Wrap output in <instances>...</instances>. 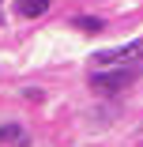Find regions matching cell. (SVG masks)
<instances>
[{"label":"cell","instance_id":"5b68a950","mask_svg":"<svg viewBox=\"0 0 143 147\" xmlns=\"http://www.w3.org/2000/svg\"><path fill=\"white\" fill-rule=\"evenodd\" d=\"M75 26H83V30H102V19H75Z\"/></svg>","mask_w":143,"mask_h":147},{"label":"cell","instance_id":"52a82bcc","mask_svg":"<svg viewBox=\"0 0 143 147\" xmlns=\"http://www.w3.org/2000/svg\"><path fill=\"white\" fill-rule=\"evenodd\" d=\"M139 140H143V132H139Z\"/></svg>","mask_w":143,"mask_h":147},{"label":"cell","instance_id":"7a4b0ae2","mask_svg":"<svg viewBox=\"0 0 143 147\" xmlns=\"http://www.w3.org/2000/svg\"><path fill=\"white\" fill-rule=\"evenodd\" d=\"M136 61H143V38H136V42H128V45H117V49H102V53H94V57H91V64H94V68L136 64Z\"/></svg>","mask_w":143,"mask_h":147},{"label":"cell","instance_id":"6da1fadb","mask_svg":"<svg viewBox=\"0 0 143 147\" xmlns=\"http://www.w3.org/2000/svg\"><path fill=\"white\" fill-rule=\"evenodd\" d=\"M139 79V68L136 64H121V68H98L94 76H91V87L98 94H121V91H128V87Z\"/></svg>","mask_w":143,"mask_h":147},{"label":"cell","instance_id":"8992f818","mask_svg":"<svg viewBox=\"0 0 143 147\" xmlns=\"http://www.w3.org/2000/svg\"><path fill=\"white\" fill-rule=\"evenodd\" d=\"M0 23H4V15H0Z\"/></svg>","mask_w":143,"mask_h":147},{"label":"cell","instance_id":"277c9868","mask_svg":"<svg viewBox=\"0 0 143 147\" xmlns=\"http://www.w3.org/2000/svg\"><path fill=\"white\" fill-rule=\"evenodd\" d=\"M15 8H19L23 19H38V15L49 11V0H15Z\"/></svg>","mask_w":143,"mask_h":147},{"label":"cell","instance_id":"3957f363","mask_svg":"<svg viewBox=\"0 0 143 147\" xmlns=\"http://www.w3.org/2000/svg\"><path fill=\"white\" fill-rule=\"evenodd\" d=\"M0 143H4V147H26V143H30V132H26L23 125H0Z\"/></svg>","mask_w":143,"mask_h":147}]
</instances>
